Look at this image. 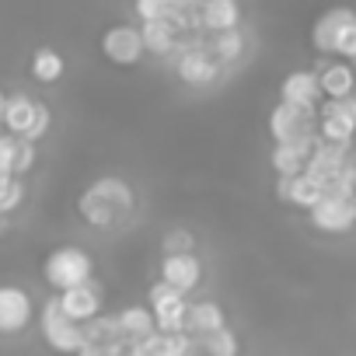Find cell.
Masks as SVG:
<instances>
[{"mask_svg": "<svg viewBox=\"0 0 356 356\" xmlns=\"http://www.w3.org/2000/svg\"><path fill=\"white\" fill-rule=\"evenodd\" d=\"M136 207V196H133V186L119 175H105V178H95V182L81 193L77 200V213L88 227H98V231H112L119 227Z\"/></svg>", "mask_w": 356, "mask_h": 356, "instance_id": "1", "label": "cell"}, {"mask_svg": "<svg viewBox=\"0 0 356 356\" xmlns=\"http://www.w3.org/2000/svg\"><path fill=\"white\" fill-rule=\"evenodd\" d=\"M39 328L42 339L60 349V353H84V321L70 318L60 304V297H49L39 311Z\"/></svg>", "mask_w": 356, "mask_h": 356, "instance_id": "2", "label": "cell"}, {"mask_svg": "<svg viewBox=\"0 0 356 356\" xmlns=\"http://www.w3.org/2000/svg\"><path fill=\"white\" fill-rule=\"evenodd\" d=\"M42 276H46V283L53 290H67V286H77V283L95 280V262H91V255L84 248L67 245V248H56V252L46 255Z\"/></svg>", "mask_w": 356, "mask_h": 356, "instance_id": "3", "label": "cell"}, {"mask_svg": "<svg viewBox=\"0 0 356 356\" xmlns=\"http://www.w3.org/2000/svg\"><path fill=\"white\" fill-rule=\"evenodd\" d=\"M49 122H53V112H49V105H42V102H35V98H29V95H8V105H4V122L0 126H8L11 133H18V136H25V140H42L46 133H49Z\"/></svg>", "mask_w": 356, "mask_h": 356, "instance_id": "4", "label": "cell"}, {"mask_svg": "<svg viewBox=\"0 0 356 356\" xmlns=\"http://www.w3.org/2000/svg\"><path fill=\"white\" fill-rule=\"evenodd\" d=\"M269 136L276 140H304V136H318V105H297V102H283L269 112Z\"/></svg>", "mask_w": 356, "mask_h": 356, "instance_id": "5", "label": "cell"}, {"mask_svg": "<svg viewBox=\"0 0 356 356\" xmlns=\"http://www.w3.org/2000/svg\"><path fill=\"white\" fill-rule=\"evenodd\" d=\"M147 300H150V311L157 318V328L161 332H186V311H189V293H182L171 283H154L147 290Z\"/></svg>", "mask_w": 356, "mask_h": 356, "instance_id": "6", "label": "cell"}, {"mask_svg": "<svg viewBox=\"0 0 356 356\" xmlns=\"http://www.w3.org/2000/svg\"><path fill=\"white\" fill-rule=\"evenodd\" d=\"M102 56L115 67H136L147 56L140 25H112L102 35Z\"/></svg>", "mask_w": 356, "mask_h": 356, "instance_id": "7", "label": "cell"}, {"mask_svg": "<svg viewBox=\"0 0 356 356\" xmlns=\"http://www.w3.org/2000/svg\"><path fill=\"white\" fill-rule=\"evenodd\" d=\"M311 227L321 231V234H346L356 227V200H346V196H332L325 193L311 210Z\"/></svg>", "mask_w": 356, "mask_h": 356, "instance_id": "8", "label": "cell"}, {"mask_svg": "<svg viewBox=\"0 0 356 356\" xmlns=\"http://www.w3.org/2000/svg\"><path fill=\"white\" fill-rule=\"evenodd\" d=\"M178 77H182L189 88H207L220 77V63L213 60V53L207 49V42H193L178 53V63H175Z\"/></svg>", "mask_w": 356, "mask_h": 356, "instance_id": "9", "label": "cell"}, {"mask_svg": "<svg viewBox=\"0 0 356 356\" xmlns=\"http://www.w3.org/2000/svg\"><path fill=\"white\" fill-rule=\"evenodd\" d=\"M325 196V186L318 182L314 175L300 171V175H276V200L290 203L297 210H311L318 200Z\"/></svg>", "mask_w": 356, "mask_h": 356, "instance_id": "10", "label": "cell"}, {"mask_svg": "<svg viewBox=\"0 0 356 356\" xmlns=\"http://www.w3.org/2000/svg\"><path fill=\"white\" fill-rule=\"evenodd\" d=\"M353 22H356V11H353V8H328V11H321L318 22H314V29H311V46H314V53H325V56L335 53L342 32H346Z\"/></svg>", "mask_w": 356, "mask_h": 356, "instance_id": "11", "label": "cell"}, {"mask_svg": "<svg viewBox=\"0 0 356 356\" xmlns=\"http://www.w3.org/2000/svg\"><path fill=\"white\" fill-rule=\"evenodd\" d=\"M161 280L182 293H193L203 283V262L196 259V252H168L161 262Z\"/></svg>", "mask_w": 356, "mask_h": 356, "instance_id": "12", "label": "cell"}, {"mask_svg": "<svg viewBox=\"0 0 356 356\" xmlns=\"http://www.w3.org/2000/svg\"><path fill=\"white\" fill-rule=\"evenodd\" d=\"M32 297L22 286H0V332L15 335L32 321Z\"/></svg>", "mask_w": 356, "mask_h": 356, "instance_id": "13", "label": "cell"}, {"mask_svg": "<svg viewBox=\"0 0 356 356\" xmlns=\"http://www.w3.org/2000/svg\"><path fill=\"white\" fill-rule=\"evenodd\" d=\"M349 157H353V147H339V143H328V140H321V136H318V140H314V147H311V157H307V168H304V171H307V175H314L318 182L325 186L328 178H332V175L349 161Z\"/></svg>", "mask_w": 356, "mask_h": 356, "instance_id": "14", "label": "cell"}, {"mask_svg": "<svg viewBox=\"0 0 356 356\" xmlns=\"http://www.w3.org/2000/svg\"><path fill=\"white\" fill-rule=\"evenodd\" d=\"M318 136H304V140H276L273 143V171L276 175H300L307 168V157H311V147H314Z\"/></svg>", "mask_w": 356, "mask_h": 356, "instance_id": "15", "label": "cell"}, {"mask_svg": "<svg viewBox=\"0 0 356 356\" xmlns=\"http://www.w3.org/2000/svg\"><path fill=\"white\" fill-rule=\"evenodd\" d=\"M60 304H63V311L70 318L91 321L95 314H102V290L95 286V280H88V283H77V286L60 290Z\"/></svg>", "mask_w": 356, "mask_h": 356, "instance_id": "16", "label": "cell"}, {"mask_svg": "<svg viewBox=\"0 0 356 356\" xmlns=\"http://www.w3.org/2000/svg\"><path fill=\"white\" fill-rule=\"evenodd\" d=\"M280 98L283 102H297V105H321V81L318 70H290L280 84Z\"/></svg>", "mask_w": 356, "mask_h": 356, "instance_id": "17", "label": "cell"}, {"mask_svg": "<svg viewBox=\"0 0 356 356\" xmlns=\"http://www.w3.org/2000/svg\"><path fill=\"white\" fill-rule=\"evenodd\" d=\"M238 25H241V0H200V29L207 35Z\"/></svg>", "mask_w": 356, "mask_h": 356, "instance_id": "18", "label": "cell"}, {"mask_svg": "<svg viewBox=\"0 0 356 356\" xmlns=\"http://www.w3.org/2000/svg\"><path fill=\"white\" fill-rule=\"evenodd\" d=\"M217 328H227L224 307H220L217 300H193L189 311H186V332H189L193 339H200V335H210V332H217Z\"/></svg>", "mask_w": 356, "mask_h": 356, "instance_id": "19", "label": "cell"}, {"mask_svg": "<svg viewBox=\"0 0 356 356\" xmlns=\"http://www.w3.org/2000/svg\"><path fill=\"white\" fill-rule=\"evenodd\" d=\"M318 81H321V95H325V98L353 95V91H356V67H353L349 60L328 63V67L318 70Z\"/></svg>", "mask_w": 356, "mask_h": 356, "instance_id": "20", "label": "cell"}, {"mask_svg": "<svg viewBox=\"0 0 356 356\" xmlns=\"http://www.w3.org/2000/svg\"><path fill=\"white\" fill-rule=\"evenodd\" d=\"M207 49L213 53V60H217L220 67H231V63H238V60L245 56V35H241V29L210 32V39H207Z\"/></svg>", "mask_w": 356, "mask_h": 356, "instance_id": "21", "label": "cell"}, {"mask_svg": "<svg viewBox=\"0 0 356 356\" xmlns=\"http://www.w3.org/2000/svg\"><path fill=\"white\" fill-rule=\"evenodd\" d=\"M115 318H119V328H122V335H126L129 342H136V339H143V335L157 332V318H154L150 304H147V307H143V304L122 307Z\"/></svg>", "mask_w": 356, "mask_h": 356, "instance_id": "22", "label": "cell"}, {"mask_svg": "<svg viewBox=\"0 0 356 356\" xmlns=\"http://www.w3.org/2000/svg\"><path fill=\"white\" fill-rule=\"evenodd\" d=\"M140 32H143L147 53H154V56H171L178 49V42H182V35H178L168 22H143Z\"/></svg>", "mask_w": 356, "mask_h": 356, "instance_id": "23", "label": "cell"}, {"mask_svg": "<svg viewBox=\"0 0 356 356\" xmlns=\"http://www.w3.org/2000/svg\"><path fill=\"white\" fill-rule=\"evenodd\" d=\"M63 70H67V63H63V56H60L56 49H49V46L35 49V56H32V77H35V81L56 84V81L63 77Z\"/></svg>", "mask_w": 356, "mask_h": 356, "instance_id": "24", "label": "cell"}, {"mask_svg": "<svg viewBox=\"0 0 356 356\" xmlns=\"http://www.w3.org/2000/svg\"><path fill=\"white\" fill-rule=\"evenodd\" d=\"M196 353H210V356H234L238 353V339L231 335V328H217L210 335L196 339Z\"/></svg>", "mask_w": 356, "mask_h": 356, "instance_id": "25", "label": "cell"}, {"mask_svg": "<svg viewBox=\"0 0 356 356\" xmlns=\"http://www.w3.org/2000/svg\"><path fill=\"white\" fill-rule=\"evenodd\" d=\"M25 200V186H22V175L15 171H0V213H11L18 210Z\"/></svg>", "mask_w": 356, "mask_h": 356, "instance_id": "26", "label": "cell"}, {"mask_svg": "<svg viewBox=\"0 0 356 356\" xmlns=\"http://www.w3.org/2000/svg\"><path fill=\"white\" fill-rule=\"evenodd\" d=\"M318 115H332V119H342L356 129V95H342V98H321L318 105Z\"/></svg>", "mask_w": 356, "mask_h": 356, "instance_id": "27", "label": "cell"}, {"mask_svg": "<svg viewBox=\"0 0 356 356\" xmlns=\"http://www.w3.org/2000/svg\"><path fill=\"white\" fill-rule=\"evenodd\" d=\"M35 168V140H25L18 136V147H15V175H29Z\"/></svg>", "mask_w": 356, "mask_h": 356, "instance_id": "28", "label": "cell"}, {"mask_svg": "<svg viewBox=\"0 0 356 356\" xmlns=\"http://www.w3.org/2000/svg\"><path fill=\"white\" fill-rule=\"evenodd\" d=\"M15 147H18V133H11L4 126V129H0V171L15 168Z\"/></svg>", "mask_w": 356, "mask_h": 356, "instance_id": "29", "label": "cell"}, {"mask_svg": "<svg viewBox=\"0 0 356 356\" xmlns=\"http://www.w3.org/2000/svg\"><path fill=\"white\" fill-rule=\"evenodd\" d=\"M196 248V238L189 231H171L164 238V252H193Z\"/></svg>", "mask_w": 356, "mask_h": 356, "instance_id": "30", "label": "cell"}, {"mask_svg": "<svg viewBox=\"0 0 356 356\" xmlns=\"http://www.w3.org/2000/svg\"><path fill=\"white\" fill-rule=\"evenodd\" d=\"M4 105H8V95L0 91V122H4Z\"/></svg>", "mask_w": 356, "mask_h": 356, "instance_id": "31", "label": "cell"}, {"mask_svg": "<svg viewBox=\"0 0 356 356\" xmlns=\"http://www.w3.org/2000/svg\"><path fill=\"white\" fill-rule=\"evenodd\" d=\"M353 147H356V129H353Z\"/></svg>", "mask_w": 356, "mask_h": 356, "instance_id": "32", "label": "cell"}, {"mask_svg": "<svg viewBox=\"0 0 356 356\" xmlns=\"http://www.w3.org/2000/svg\"><path fill=\"white\" fill-rule=\"evenodd\" d=\"M353 67H356V60H353Z\"/></svg>", "mask_w": 356, "mask_h": 356, "instance_id": "33", "label": "cell"}]
</instances>
